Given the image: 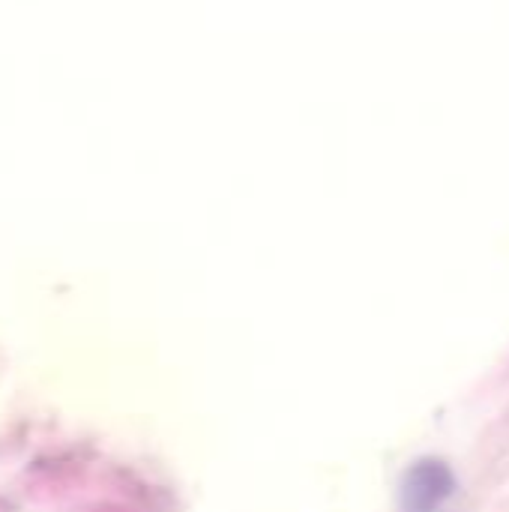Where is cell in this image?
Here are the masks:
<instances>
[{"instance_id":"cell-1","label":"cell","mask_w":509,"mask_h":512,"mask_svg":"<svg viewBox=\"0 0 509 512\" xmlns=\"http://www.w3.org/2000/svg\"><path fill=\"white\" fill-rule=\"evenodd\" d=\"M456 480L447 465L441 462H420L402 486V510L405 512H435L453 495Z\"/></svg>"}]
</instances>
